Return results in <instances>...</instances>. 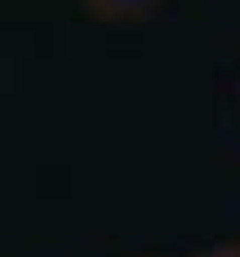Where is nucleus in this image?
I'll use <instances>...</instances> for the list:
<instances>
[{"label": "nucleus", "mask_w": 240, "mask_h": 257, "mask_svg": "<svg viewBox=\"0 0 240 257\" xmlns=\"http://www.w3.org/2000/svg\"><path fill=\"white\" fill-rule=\"evenodd\" d=\"M160 5H165V0H80L85 18H94V23H107V27L147 23V18H156Z\"/></svg>", "instance_id": "1"}, {"label": "nucleus", "mask_w": 240, "mask_h": 257, "mask_svg": "<svg viewBox=\"0 0 240 257\" xmlns=\"http://www.w3.org/2000/svg\"><path fill=\"white\" fill-rule=\"evenodd\" d=\"M196 257H240V244H213V248H205Z\"/></svg>", "instance_id": "2"}]
</instances>
